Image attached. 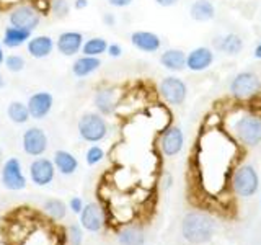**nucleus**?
Masks as SVG:
<instances>
[{"instance_id":"obj_1","label":"nucleus","mask_w":261,"mask_h":245,"mask_svg":"<svg viewBox=\"0 0 261 245\" xmlns=\"http://www.w3.org/2000/svg\"><path fill=\"white\" fill-rule=\"evenodd\" d=\"M183 237L191 243H204L212 239L216 232V223L202 212H190L183 219Z\"/></svg>"},{"instance_id":"obj_2","label":"nucleus","mask_w":261,"mask_h":245,"mask_svg":"<svg viewBox=\"0 0 261 245\" xmlns=\"http://www.w3.org/2000/svg\"><path fill=\"white\" fill-rule=\"evenodd\" d=\"M79 134L87 142H100L108 134V125L103 114L100 113H85L79 119Z\"/></svg>"},{"instance_id":"obj_3","label":"nucleus","mask_w":261,"mask_h":245,"mask_svg":"<svg viewBox=\"0 0 261 245\" xmlns=\"http://www.w3.org/2000/svg\"><path fill=\"white\" fill-rule=\"evenodd\" d=\"M233 133L243 145L255 147L261 142V119L253 114H242L235 121Z\"/></svg>"},{"instance_id":"obj_4","label":"nucleus","mask_w":261,"mask_h":245,"mask_svg":"<svg viewBox=\"0 0 261 245\" xmlns=\"http://www.w3.org/2000/svg\"><path fill=\"white\" fill-rule=\"evenodd\" d=\"M261 79L251 70L239 72L230 82V92L237 100H248L259 93Z\"/></svg>"},{"instance_id":"obj_5","label":"nucleus","mask_w":261,"mask_h":245,"mask_svg":"<svg viewBox=\"0 0 261 245\" xmlns=\"http://www.w3.org/2000/svg\"><path fill=\"white\" fill-rule=\"evenodd\" d=\"M258 186H259V178L256 170L251 165H242L240 168L235 170V174L232 177V188L239 196L250 198V196L256 193Z\"/></svg>"},{"instance_id":"obj_6","label":"nucleus","mask_w":261,"mask_h":245,"mask_svg":"<svg viewBox=\"0 0 261 245\" xmlns=\"http://www.w3.org/2000/svg\"><path fill=\"white\" fill-rule=\"evenodd\" d=\"M159 93L168 105H181L186 100L188 95V87L186 84L175 76H168L162 79L159 85Z\"/></svg>"},{"instance_id":"obj_7","label":"nucleus","mask_w":261,"mask_h":245,"mask_svg":"<svg viewBox=\"0 0 261 245\" xmlns=\"http://www.w3.org/2000/svg\"><path fill=\"white\" fill-rule=\"evenodd\" d=\"M8 21L12 27L35 31L39 27L41 16L36 8H33L31 5H18L8 15Z\"/></svg>"},{"instance_id":"obj_8","label":"nucleus","mask_w":261,"mask_h":245,"mask_svg":"<svg viewBox=\"0 0 261 245\" xmlns=\"http://www.w3.org/2000/svg\"><path fill=\"white\" fill-rule=\"evenodd\" d=\"M2 183L7 190L18 191L27 188V177L23 175L21 163L16 157H10L2 168Z\"/></svg>"},{"instance_id":"obj_9","label":"nucleus","mask_w":261,"mask_h":245,"mask_svg":"<svg viewBox=\"0 0 261 245\" xmlns=\"http://www.w3.org/2000/svg\"><path fill=\"white\" fill-rule=\"evenodd\" d=\"M23 151L30 157H39L47 149V136L41 128H30L23 133Z\"/></svg>"},{"instance_id":"obj_10","label":"nucleus","mask_w":261,"mask_h":245,"mask_svg":"<svg viewBox=\"0 0 261 245\" xmlns=\"http://www.w3.org/2000/svg\"><path fill=\"white\" fill-rule=\"evenodd\" d=\"M56 167L54 162L49 159H36L30 165V178L31 182L38 186H46L54 180Z\"/></svg>"},{"instance_id":"obj_11","label":"nucleus","mask_w":261,"mask_h":245,"mask_svg":"<svg viewBox=\"0 0 261 245\" xmlns=\"http://www.w3.org/2000/svg\"><path fill=\"white\" fill-rule=\"evenodd\" d=\"M185 145V134L178 126H171L163 131L160 137V149L167 157H173L179 154Z\"/></svg>"},{"instance_id":"obj_12","label":"nucleus","mask_w":261,"mask_h":245,"mask_svg":"<svg viewBox=\"0 0 261 245\" xmlns=\"http://www.w3.org/2000/svg\"><path fill=\"white\" fill-rule=\"evenodd\" d=\"M54 105V96L49 92H36L30 96V100L27 103L30 116L33 119H43L46 118L53 110Z\"/></svg>"},{"instance_id":"obj_13","label":"nucleus","mask_w":261,"mask_h":245,"mask_svg":"<svg viewBox=\"0 0 261 245\" xmlns=\"http://www.w3.org/2000/svg\"><path fill=\"white\" fill-rule=\"evenodd\" d=\"M214 62V53L206 46L194 47L191 53L186 54V67L193 72H202L209 69Z\"/></svg>"},{"instance_id":"obj_14","label":"nucleus","mask_w":261,"mask_h":245,"mask_svg":"<svg viewBox=\"0 0 261 245\" xmlns=\"http://www.w3.org/2000/svg\"><path fill=\"white\" fill-rule=\"evenodd\" d=\"M84 35L79 31H64L59 35L56 41V47L62 56H75L77 53L82 51L84 46Z\"/></svg>"},{"instance_id":"obj_15","label":"nucleus","mask_w":261,"mask_h":245,"mask_svg":"<svg viewBox=\"0 0 261 245\" xmlns=\"http://www.w3.org/2000/svg\"><path fill=\"white\" fill-rule=\"evenodd\" d=\"M130 43H133L136 49L142 53H157L162 46V39L159 35H155L152 31L139 30L130 35Z\"/></svg>"},{"instance_id":"obj_16","label":"nucleus","mask_w":261,"mask_h":245,"mask_svg":"<svg viewBox=\"0 0 261 245\" xmlns=\"http://www.w3.org/2000/svg\"><path fill=\"white\" fill-rule=\"evenodd\" d=\"M80 224L90 232H98L103 227V212L95 203H88L80 212Z\"/></svg>"},{"instance_id":"obj_17","label":"nucleus","mask_w":261,"mask_h":245,"mask_svg":"<svg viewBox=\"0 0 261 245\" xmlns=\"http://www.w3.org/2000/svg\"><path fill=\"white\" fill-rule=\"evenodd\" d=\"M27 49L31 57H35V59H44V57L51 56V53L54 51V39L46 35L31 36L27 43Z\"/></svg>"},{"instance_id":"obj_18","label":"nucleus","mask_w":261,"mask_h":245,"mask_svg":"<svg viewBox=\"0 0 261 245\" xmlns=\"http://www.w3.org/2000/svg\"><path fill=\"white\" fill-rule=\"evenodd\" d=\"M93 105L98 113L103 114V116L105 114H111L116 108V92H114V88H98L93 96Z\"/></svg>"},{"instance_id":"obj_19","label":"nucleus","mask_w":261,"mask_h":245,"mask_svg":"<svg viewBox=\"0 0 261 245\" xmlns=\"http://www.w3.org/2000/svg\"><path fill=\"white\" fill-rule=\"evenodd\" d=\"M100 65H101L100 57L80 56L72 64V74L79 79H84V77H88L90 74H93L95 70L100 69Z\"/></svg>"},{"instance_id":"obj_20","label":"nucleus","mask_w":261,"mask_h":245,"mask_svg":"<svg viewBox=\"0 0 261 245\" xmlns=\"http://www.w3.org/2000/svg\"><path fill=\"white\" fill-rule=\"evenodd\" d=\"M160 64L171 72L183 70L186 67V53L181 49H167L160 56Z\"/></svg>"},{"instance_id":"obj_21","label":"nucleus","mask_w":261,"mask_h":245,"mask_svg":"<svg viewBox=\"0 0 261 245\" xmlns=\"http://www.w3.org/2000/svg\"><path fill=\"white\" fill-rule=\"evenodd\" d=\"M31 33L30 30H23V28H16V27H7L5 31H4V46L5 47H10V49H15V47H20L23 44H27L30 38H31Z\"/></svg>"},{"instance_id":"obj_22","label":"nucleus","mask_w":261,"mask_h":245,"mask_svg":"<svg viewBox=\"0 0 261 245\" xmlns=\"http://www.w3.org/2000/svg\"><path fill=\"white\" fill-rule=\"evenodd\" d=\"M190 16L194 21H209L216 16V7L211 0H194L190 7Z\"/></svg>"},{"instance_id":"obj_23","label":"nucleus","mask_w":261,"mask_h":245,"mask_svg":"<svg viewBox=\"0 0 261 245\" xmlns=\"http://www.w3.org/2000/svg\"><path fill=\"white\" fill-rule=\"evenodd\" d=\"M214 46L219 51H222L228 56H237V54H240L243 49V39L239 35H235V33H228L225 36L216 38Z\"/></svg>"},{"instance_id":"obj_24","label":"nucleus","mask_w":261,"mask_h":245,"mask_svg":"<svg viewBox=\"0 0 261 245\" xmlns=\"http://www.w3.org/2000/svg\"><path fill=\"white\" fill-rule=\"evenodd\" d=\"M54 167L61 172L62 175H72L79 168V160L67 151H56L54 154Z\"/></svg>"},{"instance_id":"obj_25","label":"nucleus","mask_w":261,"mask_h":245,"mask_svg":"<svg viewBox=\"0 0 261 245\" xmlns=\"http://www.w3.org/2000/svg\"><path fill=\"white\" fill-rule=\"evenodd\" d=\"M7 114L15 125H24V122H28V119L31 118L30 111H28V106L21 102H12L10 105H8Z\"/></svg>"},{"instance_id":"obj_26","label":"nucleus","mask_w":261,"mask_h":245,"mask_svg":"<svg viewBox=\"0 0 261 245\" xmlns=\"http://www.w3.org/2000/svg\"><path fill=\"white\" fill-rule=\"evenodd\" d=\"M106 49H108V43H106L105 38H90L82 46V53H84V56L100 57L106 53Z\"/></svg>"},{"instance_id":"obj_27","label":"nucleus","mask_w":261,"mask_h":245,"mask_svg":"<svg viewBox=\"0 0 261 245\" xmlns=\"http://www.w3.org/2000/svg\"><path fill=\"white\" fill-rule=\"evenodd\" d=\"M121 245H144V234L137 227H126L119 232Z\"/></svg>"},{"instance_id":"obj_28","label":"nucleus","mask_w":261,"mask_h":245,"mask_svg":"<svg viewBox=\"0 0 261 245\" xmlns=\"http://www.w3.org/2000/svg\"><path fill=\"white\" fill-rule=\"evenodd\" d=\"M44 212L46 214L54 219V220H61L65 217V214H67V206H65V203L62 200H47L44 203Z\"/></svg>"},{"instance_id":"obj_29","label":"nucleus","mask_w":261,"mask_h":245,"mask_svg":"<svg viewBox=\"0 0 261 245\" xmlns=\"http://www.w3.org/2000/svg\"><path fill=\"white\" fill-rule=\"evenodd\" d=\"M51 10L54 13L56 18H65L70 12V5L67 0H51Z\"/></svg>"},{"instance_id":"obj_30","label":"nucleus","mask_w":261,"mask_h":245,"mask_svg":"<svg viewBox=\"0 0 261 245\" xmlns=\"http://www.w3.org/2000/svg\"><path fill=\"white\" fill-rule=\"evenodd\" d=\"M5 67L10 72H21L24 69V59L20 54H10L5 57Z\"/></svg>"},{"instance_id":"obj_31","label":"nucleus","mask_w":261,"mask_h":245,"mask_svg":"<svg viewBox=\"0 0 261 245\" xmlns=\"http://www.w3.org/2000/svg\"><path fill=\"white\" fill-rule=\"evenodd\" d=\"M105 159V151L101 149L100 145H92L85 154V160L88 165H96Z\"/></svg>"},{"instance_id":"obj_32","label":"nucleus","mask_w":261,"mask_h":245,"mask_svg":"<svg viewBox=\"0 0 261 245\" xmlns=\"http://www.w3.org/2000/svg\"><path fill=\"white\" fill-rule=\"evenodd\" d=\"M67 239L70 245H82L84 242V234H82V227L77 224H72L67 229Z\"/></svg>"},{"instance_id":"obj_33","label":"nucleus","mask_w":261,"mask_h":245,"mask_svg":"<svg viewBox=\"0 0 261 245\" xmlns=\"http://www.w3.org/2000/svg\"><path fill=\"white\" fill-rule=\"evenodd\" d=\"M69 208L75 212V214H80L82 209H84V203H82V198H79V196H73V198L69 201Z\"/></svg>"},{"instance_id":"obj_34","label":"nucleus","mask_w":261,"mask_h":245,"mask_svg":"<svg viewBox=\"0 0 261 245\" xmlns=\"http://www.w3.org/2000/svg\"><path fill=\"white\" fill-rule=\"evenodd\" d=\"M106 53H108L111 57H119L122 54V47L116 43H113V44H108V49H106Z\"/></svg>"},{"instance_id":"obj_35","label":"nucleus","mask_w":261,"mask_h":245,"mask_svg":"<svg viewBox=\"0 0 261 245\" xmlns=\"http://www.w3.org/2000/svg\"><path fill=\"white\" fill-rule=\"evenodd\" d=\"M108 4L113 5V7L122 8V7H127V5L133 4V0H108Z\"/></svg>"},{"instance_id":"obj_36","label":"nucleus","mask_w":261,"mask_h":245,"mask_svg":"<svg viewBox=\"0 0 261 245\" xmlns=\"http://www.w3.org/2000/svg\"><path fill=\"white\" fill-rule=\"evenodd\" d=\"M103 23L106 24V27H114V24H116V18H114L113 13H105L103 15Z\"/></svg>"},{"instance_id":"obj_37","label":"nucleus","mask_w":261,"mask_h":245,"mask_svg":"<svg viewBox=\"0 0 261 245\" xmlns=\"http://www.w3.org/2000/svg\"><path fill=\"white\" fill-rule=\"evenodd\" d=\"M179 2V0H155V4L160 5V7H173Z\"/></svg>"},{"instance_id":"obj_38","label":"nucleus","mask_w":261,"mask_h":245,"mask_svg":"<svg viewBox=\"0 0 261 245\" xmlns=\"http://www.w3.org/2000/svg\"><path fill=\"white\" fill-rule=\"evenodd\" d=\"M87 7H88V0H75V2H73V8H75V10H84Z\"/></svg>"},{"instance_id":"obj_39","label":"nucleus","mask_w":261,"mask_h":245,"mask_svg":"<svg viewBox=\"0 0 261 245\" xmlns=\"http://www.w3.org/2000/svg\"><path fill=\"white\" fill-rule=\"evenodd\" d=\"M255 57H256V59H261V41L258 43V46L255 47Z\"/></svg>"},{"instance_id":"obj_40","label":"nucleus","mask_w":261,"mask_h":245,"mask_svg":"<svg viewBox=\"0 0 261 245\" xmlns=\"http://www.w3.org/2000/svg\"><path fill=\"white\" fill-rule=\"evenodd\" d=\"M5 61V56H4V49H2V44H0V64H4Z\"/></svg>"},{"instance_id":"obj_41","label":"nucleus","mask_w":261,"mask_h":245,"mask_svg":"<svg viewBox=\"0 0 261 245\" xmlns=\"http://www.w3.org/2000/svg\"><path fill=\"white\" fill-rule=\"evenodd\" d=\"M4 85H5V80H4L2 72H0V88H4Z\"/></svg>"},{"instance_id":"obj_42","label":"nucleus","mask_w":261,"mask_h":245,"mask_svg":"<svg viewBox=\"0 0 261 245\" xmlns=\"http://www.w3.org/2000/svg\"><path fill=\"white\" fill-rule=\"evenodd\" d=\"M0 159H2V149H0Z\"/></svg>"}]
</instances>
